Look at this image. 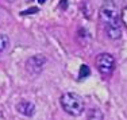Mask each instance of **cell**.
Wrapping results in <instances>:
<instances>
[{"label": "cell", "instance_id": "1", "mask_svg": "<svg viewBox=\"0 0 127 120\" xmlns=\"http://www.w3.org/2000/svg\"><path fill=\"white\" fill-rule=\"evenodd\" d=\"M100 20L105 27L107 35L111 39H118L122 35V28H120V23L118 20V7L112 0H105L101 4L100 10Z\"/></svg>", "mask_w": 127, "mask_h": 120}, {"label": "cell", "instance_id": "2", "mask_svg": "<svg viewBox=\"0 0 127 120\" xmlns=\"http://www.w3.org/2000/svg\"><path fill=\"white\" fill-rule=\"evenodd\" d=\"M61 107L66 113L72 116H80L84 112V100L80 95L68 92L61 96Z\"/></svg>", "mask_w": 127, "mask_h": 120}, {"label": "cell", "instance_id": "3", "mask_svg": "<svg viewBox=\"0 0 127 120\" xmlns=\"http://www.w3.org/2000/svg\"><path fill=\"white\" fill-rule=\"evenodd\" d=\"M96 66L103 76H110L115 69V58L108 53H101L96 57Z\"/></svg>", "mask_w": 127, "mask_h": 120}, {"label": "cell", "instance_id": "4", "mask_svg": "<svg viewBox=\"0 0 127 120\" xmlns=\"http://www.w3.org/2000/svg\"><path fill=\"white\" fill-rule=\"evenodd\" d=\"M43 64H45V58L42 55H35L32 58H30L27 61L26 66H27V70L30 73H39L43 68Z\"/></svg>", "mask_w": 127, "mask_h": 120}, {"label": "cell", "instance_id": "5", "mask_svg": "<svg viewBox=\"0 0 127 120\" xmlns=\"http://www.w3.org/2000/svg\"><path fill=\"white\" fill-rule=\"evenodd\" d=\"M16 109H18V112H19V113H22V115H25V116H31L32 113H34L35 107H34V104H32V103L23 100V101H20V103H18Z\"/></svg>", "mask_w": 127, "mask_h": 120}, {"label": "cell", "instance_id": "6", "mask_svg": "<svg viewBox=\"0 0 127 120\" xmlns=\"http://www.w3.org/2000/svg\"><path fill=\"white\" fill-rule=\"evenodd\" d=\"M87 120H103V113L97 108H92L88 112V118Z\"/></svg>", "mask_w": 127, "mask_h": 120}, {"label": "cell", "instance_id": "7", "mask_svg": "<svg viewBox=\"0 0 127 120\" xmlns=\"http://www.w3.org/2000/svg\"><path fill=\"white\" fill-rule=\"evenodd\" d=\"M8 45H10V39H8L7 35L4 34H0V53L5 51L8 47Z\"/></svg>", "mask_w": 127, "mask_h": 120}, {"label": "cell", "instance_id": "8", "mask_svg": "<svg viewBox=\"0 0 127 120\" xmlns=\"http://www.w3.org/2000/svg\"><path fill=\"white\" fill-rule=\"evenodd\" d=\"M91 74V70H89V68L87 66V65H81V68H80V73H78V77L80 78H87Z\"/></svg>", "mask_w": 127, "mask_h": 120}, {"label": "cell", "instance_id": "9", "mask_svg": "<svg viewBox=\"0 0 127 120\" xmlns=\"http://www.w3.org/2000/svg\"><path fill=\"white\" fill-rule=\"evenodd\" d=\"M120 18H122V23L126 26V28H127V5L122 10V15H120Z\"/></svg>", "mask_w": 127, "mask_h": 120}, {"label": "cell", "instance_id": "10", "mask_svg": "<svg viewBox=\"0 0 127 120\" xmlns=\"http://www.w3.org/2000/svg\"><path fill=\"white\" fill-rule=\"evenodd\" d=\"M35 12H38V8H31V10H27V11H23V15H26V14H35Z\"/></svg>", "mask_w": 127, "mask_h": 120}, {"label": "cell", "instance_id": "11", "mask_svg": "<svg viewBox=\"0 0 127 120\" xmlns=\"http://www.w3.org/2000/svg\"><path fill=\"white\" fill-rule=\"evenodd\" d=\"M0 120H3V112L0 111Z\"/></svg>", "mask_w": 127, "mask_h": 120}, {"label": "cell", "instance_id": "12", "mask_svg": "<svg viewBox=\"0 0 127 120\" xmlns=\"http://www.w3.org/2000/svg\"><path fill=\"white\" fill-rule=\"evenodd\" d=\"M38 1H39V3H41V4H43V3H45V1H46V0H38Z\"/></svg>", "mask_w": 127, "mask_h": 120}]
</instances>
